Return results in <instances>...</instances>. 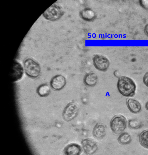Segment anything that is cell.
Masks as SVG:
<instances>
[{"instance_id":"obj_1","label":"cell","mask_w":148,"mask_h":155,"mask_svg":"<svg viewBox=\"0 0 148 155\" xmlns=\"http://www.w3.org/2000/svg\"><path fill=\"white\" fill-rule=\"evenodd\" d=\"M117 88L119 93L126 97H132L135 94L136 86L134 82L130 78L125 76L118 78Z\"/></svg>"},{"instance_id":"obj_2","label":"cell","mask_w":148,"mask_h":155,"mask_svg":"<svg viewBox=\"0 0 148 155\" xmlns=\"http://www.w3.org/2000/svg\"><path fill=\"white\" fill-rule=\"evenodd\" d=\"M24 67L26 74L29 77L36 78L40 75L41 68L39 64L31 58H27L24 62Z\"/></svg>"},{"instance_id":"obj_3","label":"cell","mask_w":148,"mask_h":155,"mask_svg":"<svg viewBox=\"0 0 148 155\" xmlns=\"http://www.w3.org/2000/svg\"><path fill=\"white\" fill-rule=\"evenodd\" d=\"M127 121L126 118L121 115L114 116L111 119L110 127L112 132L115 134L121 133L126 127Z\"/></svg>"},{"instance_id":"obj_4","label":"cell","mask_w":148,"mask_h":155,"mask_svg":"<svg viewBox=\"0 0 148 155\" xmlns=\"http://www.w3.org/2000/svg\"><path fill=\"white\" fill-rule=\"evenodd\" d=\"M64 13L60 7L53 3L43 12L42 15L46 19L55 21L59 19Z\"/></svg>"},{"instance_id":"obj_5","label":"cell","mask_w":148,"mask_h":155,"mask_svg":"<svg viewBox=\"0 0 148 155\" xmlns=\"http://www.w3.org/2000/svg\"><path fill=\"white\" fill-rule=\"evenodd\" d=\"M79 109L74 102L69 103L64 108L62 113V117L64 120L69 122L74 119L77 115Z\"/></svg>"},{"instance_id":"obj_6","label":"cell","mask_w":148,"mask_h":155,"mask_svg":"<svg viewBox=\"0 0 148 155\" xmlns=\"http://www.w3.org/2000/svg\"><path fill=\"white\" fill-rule=\"evenodd\" d=\"M92 61L95 68L101 71H106L110 65L108 59L101 55L97 54L94 55L93 57Z\"/></svg>"},{"instance_id":"obj_7","label":"cell","mask_w":148,"mask_h":155,"mask_svg":"<svg viewBox=\"0 0 148 155\" xmlns=\"http://www.w3.org/2000/svg\"><path fill=\"white\" fill-rule=\"evenodd\" d=\"M23 74V69L19 63L15 61L13 64L10 72V76L12 81L15 82L20 80Z\"/></svg>"},{"instance_id":"obj_8","label":"cell","mask_w":148,"mask_h":155,"mask_svg":"<svg viewBox=\"0 0 148 155\" xmlns=\"http://www.w3.org/2000/svg\"><path fill=\"white\" fill-rule=\"evenodd\" d=\"M82 148L85 153L87 154H92L96 152L98 149L97 143L90 139H86L81 142Z\"/></svg>"},{"instance_id":"obj_9","label":"cell","mask_w":148,"mask_h":155,"mask_svg":"<svg viewBox=\"0 0 148 155\" xmlns=\"http://www.w3.org/2000/svg\"><path fill=\"white\" fill-rule=\"evenodd\" d=\"M66 84L65 77L61 75H57L54 76L51 79L50 84L53 89L59 90L62 89Z\"/></svg>"},{"instance_id":"obj_10","label":"cell","mask_w":148,"mask_h":155,"mask_svg":"<svg viewBox=\"0 0 148 155\" xmlns=\"http://www.w3.org/2000/svg\"><path fill=\"white\" fill-rule=\"evenodd\" d=\"M82 151L80 146L75 143H70L67 145L64 149L65 154L67 155H79Z\"/></svg>"},{"instance_id":"obj_11","label":"cell","mask_w":148,"mask_h":155,"mask_svg":"<svg viewBox=\"0 0 148 155\" xmlns=\"http://www.w3.org/2000/svg\"><path fill=\"white\" fill-rule=\"evenodd\" d=\"M106 129L105 126L100 123L97 124L93 128L92 135L96 138L99 139L103 138L106 135Z\"/></svg>"},{"instance_id":"obj_12","label":"cell","mask_w":148,"mask_h":155,"mask_svg":"<svg viewBox=\"0 0 148 155\" xmlns=\"http://www.w3.org/2000/svg\"><path fill=\"white\" fill-rule=\"evenodd\" d=\"M98 76L95 73L91 72L86 74L84 76L83 81L84 84L88 87H92L97 83Z\"/></svg>"},{"instance_id":"obj_13","label":"cell","mask_w":148,"mask_h":155,"mask_svg":"<svg viewBox=\"0 0 148 155\" xmlns=\"http://www.w3.org/2000/svg\"><path fill=\"white\" fill-rule=\"evenodd\" d=\"M126 104L128 109L132 113H137L141 111V105L136 100L132 98L128 99L126 101Z\"/></svg>"},{"instance_id":"obj_14","label":"cell","mask_w":148,"mask_h":155,"mask_svg":"<svg viewBox=\"0 0 148 155\" xmlns=\"http://www.w3.org/2000/svg\"><path fill=\"white\" fill-rule=\"evenodd\" d=\"M79 15L83 19L88 21L93 20L96 18L95 12L89 8H85L81 11Z\"/></svg>"},{"instance_id":"obj_15","label":"cell","mask_w":148,"mask_h":155,"mask_svg":"<svg viewBox=\"0 0 148 155\" xmlns=\"http://www.w3.org/2000/svg\"><path fill=\"white\" fill-rule=\"evenodd\" d=\"M139 141L143 147L148 149V130H144L139 136Z\"/></svg>"},{"instance_id":"obj_16","label":"cell","mask_w":148,"mask_h":155,"mask_svg":"<svg viewBox=\"0 0 148 155\" xmlns=\"http://www.w3.org/2000/svg\"><path fill=\"white\" fill-rule=\"evenodd\" d=\"M37 91L40 96L44 97L49 95L50 92V89L47 84H43L38 87Z\"/></svg>"},{"instance_id":"obj_17","label":"cell","mask_w":148,"mask_h":155,"mask_svg":"<svg viewBox=\"0 0 148 155\" xmlns=\"http://www.w3.org/2000/svg\"><path fill=\"white\" fill-rule=\"evenodd\" d=\"M131 136L126 132L121 134L118 138V142L122 145L128 144L131 142Z\"/></svg>"},{"instance_id":"obj_18","label":"cell","mask_w":148,"mask_h":155,"mask_svg":"<svg viewBox=\"0 0 148 155\" xmlns=\"http://www.w3.org/2000/svg\"><path fill=\"white\" fill-rule=\"evenodd\" d=\"M142 126L141 122L136 119H131L128 122L129 127L132 129H137L140 128Z\"/></svg>"},{"instance_id":"obj_19","label":"cell","mask_w":148,"mask_h":155,"mask_svg":"<svg viewBox=\"0 0 148 155\" xmlns=\"http://www.w3.org/2000/svg\"><path fill=\"white\" fill-rule=\"evenodd\" d=\"M139 3L140 5L145 9H148V0H140Z\"/></svg>"},{"instance_id":"obj_20","label":"cell","mask_w":148,"mask_h":155,"mask_svg":"<svg viewBox=\"0 0 148 155\" xmlns=\"http://www.w3.org/2000/svg\"><path fill=\"white\" fill-rule=\"evenodd\" d=\"M143 81L144 83L148 87V72L145 73L143 77Z\"/></svg>"},{"instance_id":"obj_21","label":"cell","mask_w":148,"mask_h":155,"mask_svg":"<svg viewBox=\"0 0 148 155\" xmlns=\"http://www.w3.org/2000/svg\"><path fill=\"white\" fill-rule=\"evenodd\" d=\"M81 101L84 104L87 105L88 103V100L87 97L83 96L81 98Z\"/></svg>"},{"instance_id":"obj_22","label":"cell","mask_w":148,"mask_h":155,"mask_svg":"<svg viewBox=\"0 0 148 155\" xmlns=\"http://www.w3.org/2000/svg\"><path fill=\"white\" fill-rule=\"evenodd\" d=\"M113 75L116 77L119 78L121 76V74L119 71L115 70L113 72Z\"/></svg>"},{"instance_id":"obj_23","label":"cell","mask_w":148,"mask_h":155,"mask_svg":"<svg viewBox=\"0 0 148 155\" xmlns=\"http://www.w3.org/2000/svg\"><path fill=\"white\" fill-rule=\"evenodd\" d=\"M144 31L145 34L148 36V23L146 25L145 27Z\"/></svg>"},{"instance_id":"obj_24","label":"cell","mask_w":148,"mask_h":155,"mask_svg":"<svg viewBox=\"0 0 148 155\" xmlns=\"http://www.w3.org/2000/svg\"><path fill=\"white\" fill-rule=\"evenodd\" d=\"M145 107L146 109L148 110V101L146 103Z\"/></svg>"}]
</instances>
